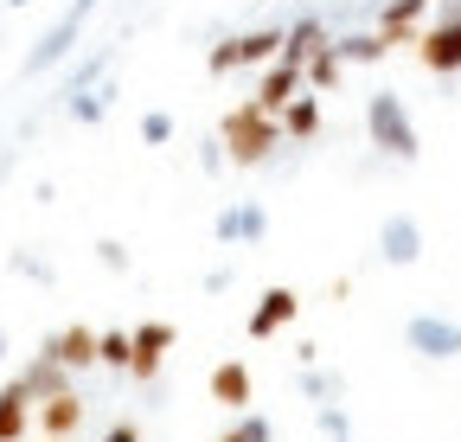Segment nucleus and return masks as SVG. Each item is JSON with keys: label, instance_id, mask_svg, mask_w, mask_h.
<instances>
[{"label": "nucleus", "instance_id": "1", "mask_svg": "<svg viewBox=\"0 0 461 442\" xmlns=\"http://www.w3.org/2000/svg\"><path fill=\"white\" fill-rule=\"evenodd\" d=\"M218 141H224V160H238V167H257V160L282 141V122L269 116V109L250 96V103H238L224 116V129H218Z\"/></svg>", "mask_w": 461, "mask_h": 442}, {"label": "nucleus", "instance_id": "2", "mask_svg": "<svg viewBox=\"0 0 461 442\" xmlns=\"http://www.w3.org/2000/svg\"><path fill=\"white\" fill-rule=\"evenodd\" d=\"M366 135H372V148H384L391 160H417V154H423L417 122L403 116L397 90H372V96H366Z\"/></svg>", "mask_w": 461, "mask_h": 442}, {"label": "nucleus", "instance_id": "3", "mask_svg": "<svg viewBox=\"0 0 461 442\" xmlns=\"http://www.w3.org/2000/svg\"><path fill=\"white\" fill-rule=\"evenodd\" d=\"M269 59H282V32L276 26H263V32H238V39H224V45H212V77H224V71H238V65H269Z\"/></svg>", "mask_w": 461, "mask_h": 442}, {"label": "nucleus", "instance_id": "4", "mask_svg": "<svg viewBox=\"0 0 461 442\" xmlns=\"http://www.w3.org/2000/svg\"><path fill=\"white\" fill-rule=\"evenodd\" d=\"M403 340L423 359H461V320H442V314H411L403 320Z\"/></svg>", "mask_w": 461, "mask_h": 442}, {"label": "nucleus", "instance_id": "5", "mask_svg": "<svg viewBox=\"0 0 461 442\" xmlns=\"http://www.w3.org/2000/svg\"><path fill=\"white\" fill-rule=\"evenodd\" d=\"M77 39H84V20H77V14H58V20L39 32V45L26 51V77H39V71H51V65H65L71 51H77Z\"/></svg>", "mask_w": 461, "mask_h": 442}, {"label": "nucleus", "instance_id": "6", "mask_svg": "<svg viewBox=\"0 0 461 442\" xmlns=\"http://www.w3.org/2000/svg\"><path fill=\"white\" fill-rule=\"evenodd\" d=\"M417 59H423L436 77H455V71H461V20H436V26L417 39Z\"/></svg>", "mask_w": 461, "mask_h": 442}, {"label": "nucleus", "instance_id": "7", "mask_svg": "<svg viewBox=\"0 0 461 442\" xmlns=\"http://www.w3.org/2000/svg\"><path fill=\"white\" fill-rule=\"evenodd\" d=\"M378 257H384V263H397V269L423 257V225H417L411 212H391L384 225H378Z\"/></svg>", "mask_w": 461, "mask_h": 442}, {"label": "nucleus", "instance_id": "8", "mask_svg": "<svg viewBox=\"0 0 461 442\" xmlns=\"http://www.w3.org/2000/svg\"><path fill=\"white\" fill-rule=\"evenodd\" d=\"M212 231H218V244H263V238H269V212H263L257 199H244V205H224Z\"/></svg>", "mask_w": 461, "mask_h": 442}, {"label": "nucleus", "instance_id": "9", "mask_svg": "<svg viewBox=\"0 0 461 442\" xmlns=\"http://www.w3.org/2000/svg\"><path fill=\"white\" fill-rule=\"evenodd\" d=\"M295 308H302V295H295V289H263V302H257V308H250V320H244V334H250V340L282 334V327L295 320Z\"/></svg>", "mask_w": 461, "mask_h": 442}, {"label": "nucleus", "instance_id": "10", "mask_svg": "<svg viewBox=\"0 0 461 442\" xmlns=\"http://www.w3.org/2000/svg\"><path fill=\"white\" fill-rule=\"evenodd\" d=\"M129 340H135L129 372H135V378H154V372H160V359H167V347H173V327H167V320H141Z\"/></svg>", "mask_w": 461, "mask_h": 442}, {"label": "nucleus", "instance_id": "11", "mask_svg": "<svg viewBox=\"0 0 461 442\" xmlns=\"http://www.w3.org/2000/svg\"><path fill=\"white\" fill-rule=\"evenodd\" d=\"M77 423H84V398L71 392V384H65V392H51V398H39V429H45L51 442H65Z\"/></svg>", "mask_w": 461, "mask_h": 442}, {"label": "nucleus", "instance_id": "12", "mask_svg": "<svg viewBox=\"0 0 461 442\" xmlns=\"http://www.w3.org/2000/svg\"><path fill=\"white\" fill-rule=\"evenodd\" d=\"M302 90V65L295 59H269V71H263V84H257V103L269 109V116H282V103Z\"/></svg>", "mask_w": 461, "mask_h": 442}, {"label": "nucleus", "instance_id": "13", "mask_svg": "<svg viewBox=\"0 0 461 442\" xmlns=\"http://www.w3.org/2000/svg\"><path fill=\"white\" fill-rule=\"evenodd\" d=\"M423 7H429V0H384V7H378V32H384L391 45H417Z\"/></svg>", "mask_w": 461, "mask_h": 442}, {"label": "nucleus", "instance_id": "14", "mask_svg": "<svg viewBox=\"0 0 461 442\" xmlns=\"http://www.w3.org/2000/svg\"><path fill=\"white\" fill-rule=\"evenodd\" d=\"M45 353H51L58 365H71V372H77V365H96V334L77 320V327H65V334H51Z\"/></svg>", "mask_w": 461, "mask_h": 442}, {"label": "nucleus", "instance_id": "15", "mask_svg": "<svg viewBox=\"0 0 461 442\" xmlns=\"http://www.w3.org/2000/svg\"><path fill=\"white\" fill-rule=\"evenodd\" d=\"M250 392H257V384H250V365H244V359H224V365L212 372V398H218L224 410H244Z\"/></svg>", "mask_w": 461, "mask_h": 442}, {"label": "nucleus", "instance_id": "16", "mask_svg": "<svg viewBox=\"0 0 461 442\" xmlns=\"http://www.w3.org/2000/svg\"><path fill=\"white\" fill-rule=\"evenodd\" d=\"M26 423H32V392L14 378L7 392H0V442H26Z\"/></svg>", "mask_w": 461, "mask_h": 442}, {"label": "nucleus", "instance_id": "17", "mask_svg": "<svg viewBox=\"0 0 461 442\" xmlns=\"http://www.w3.org/2000/svg\"><path fill=\"white\" fill-rule=\"evenodd\" d=\"M321 45H327V26H321V20L308 14V20H295V26L282 32V59H295V65H308V59H314Z\"/></svg>", "mask_w": 461, "mask_h": 442}, {"label": "nucleus", "instance_id": "18", "mask_svg": "<svg viewBox=\"0 0 461 442\" xmlns=\"http://www.w3.org/2000/svg\"><path fill=\"white\" fill-rule=\"evenodd\" d=\"M333 51H339V65H378L391 51V39L384 32H346V39H333Z\"/></svg>", "mask_w": 461, "mask_h": 442}, {"label": "nucleus", "instance_id": "19", "mask_svg": "<svg viewBox=\"0 0 461 442\" xmlns=\"http://www.w3.org/2000/svg\"><path fill=\"white\" fill-rule=\"evenodd\" d=\"M65 372H71V365H58L51 353H39V359L20 372V384H26V392H32V404H39V398H51V392H65Z\"/></svg>", "mask_w": 461, "mask_h": 442}, {"label": "nucleus", "instance_id": "20", "mask_svg": "<svg viewBox=\"0 0 461 442\" xmlns=\"http://www.w3.org/2000/svg\"><path fill=\"white\" fill-rule=\"evenodd\" d=\"M314 129H321V103L295 90V96H288V103H282V135H295V141H308Z\"/></svg>", "mask_w": 461, "mask_h": 442}, {"label": "nucleus", "instance_id": "21", "mask_svg": "<svg viewBox=\"0 0 461 442\" xmlns=\"http://www.w3.org/2000/svg\"><path fill=\"white\" fill-rule=\"evenodd\" d=\"M109 103H115V84H90V90H77L65 109H71V122H103Z\"/></svg>", "mask_w": 461, "mask_h": 442}, {"label": "nucleus", "instance_id": "22", "mask_svg": "<svg viewBox=\"0 0 461 442\" xmlns=\"http://www.w3.org/2000/svg\"><path fill=\"white\" fill-rule=\"evenodd\" d=\"M109 59H115V51H109V45H103V51H90V59H84V65H77V71L65 77V90H58V96H65V103H71L77 90H90V84H103V71H109Z\"/></svg>", "mask_w": 461, "mask_h": 442}, {"label": "nucleus", "instance_id": "23", "mask_svg": "<svg viewBox=\"0 0 461 442\" xmlns=\"http://www.w3.org/2000/svg\"><path fill=\"white\" fill-rule=\"evenodd\" d=\"M302 84H314V90H333V84H339V51H333V39L302 65Z\"/></svg>", "mask_w": 461, "mask_h": 442}, {"label": "nucleus", "instance_id": "24", "mask_svg": "<svg viewBox=\"0 0 461 442\" xmlns=\"http://www.w3.org/2000/svg\"><path fill=\"white\" fill-rule=\"evenodd\" d=\"M129 359H135L129 334H96V365H129Z\"/></svg>", "mask_w": 461, "mask_h": 442}, {"label": "nucleus", "instance_id": "25", "mask_svg": "<svg viewBox=\"0 0 461 442\" xmlns=\"http://www.w3.org/2000/svg\"><path fill=\"white\" fill-rule=\"evenodd\" d=\"M141 141L148 148H167L173 141V116H167V109H148V116H141Z\"/></svg>", "mask_w": 461, "mask_h": 442}, {"label": "nucleus", "instance_id": "26", "mask_svg": "<svg viewBox=\"0 0 461 442\" xmlns=\"http://www.w3.org/2000/svg\"><path fill=\"white\" fill-rule=\"evenodd\" d=\"M238 436H244V442H276V429H269V417H257V410H250V417L238 423Z\"/></svg>", "mask_w": 461, "mask_h": 442}, {"label": "nucleus", "instance_id": "27", "mask_svg": "<svg viewBox=\"0 0 461 442\" xmlns=\"http://www.w3.org/2000/svg\"><path fill=\"white\" fill-rule=\"evenodd\" d=\"M302 392H308V398H321V404H327V398H333V392H339V378H327V372H308V378H302Z\"/></svg>", "mask_w": 461, "mask_h": 442}, {"label": "nucleus", "instance_id": "28", "mask_svg": "<svg viewBox=\"0 0 461 442\" xmlns=\"http://www.w3.org/2000/svg\"><path fill=\"white\" fill-rule=\"evenodd\" d=\"M96 257H103L109 269H129V250H122V244H115V238H103V244H96Z\"/></svg>", "mask_w": 461, "mask_h": 442}, {"label": "nucleus", "instance_id": "29", "mask_svg": "<svg viewBox=\"0 0 461 442\" xmlns=\"http://www.w3.org/2000/svg\"><path fill=\"white\" fill-rule=\"evenodd\" d=\"M103 442H141V429H135V423H115V429H109Z\"/></svg>", "mask_w": 461, "mask_h": 442}, {"label": "nucleus", "instance_id": "30", "mask_svg": "<svg viewBox=\"0 0 461 442\" xmlns=\"http://www.w3.org/2000/svg\"><path fill=\"white\" fill-rule=\"evenodd\" d=\"M96 7H103V0H71V7H65V14H77V20L90 26V14H96Z\"/></svg>", "mask_w": 461, "mask_h": 442}, {"label": "nucleus", "instance_id": "31", "mask_svg": "<svg viewBox=\"0 0 461 442\" xmlns=\"http://www.w3.org/2000/svg\"><path fill=\"white\" fill-rule=\"evenodd\" d=\"M0 359H7V334H0Z\"/></svg>", "mask_w": 461, "mask_h": 442}, {"label": "nucleus", "instance_id": "32", "mask_svg": "<svg viewBox=\"0 0 461 442\" xmlns=\"http://www.w3.org/2000/svg\"><path fill=\"white\" fill-rule=\"evenodd\" d=\"M224 442H244V436H238V429H230V436H224Z\"/></svg>", "mask_w": 461, "mask_h": 442}, {"label": "nucleus", "instance_id": "33", "mask_svg": "<svg viewBox=\"0 0 461 442\" xmlns=\"http://www.w3.org/2000/svg\"><path fill=\"white\" fill-rule=\"evenodd\" d=\"M7 7H26V0H7Z\"/></svg>", "mask_w": 461, "mask_h": 442}, {"label": "nucleus", "instance_id": "34", "mask_svg": "<svg viewBox=\"0 0 461 442\" xmlns=\"http://www.w3.org/2000/svg\"><path fill=\"white\" fill-rule=\"evenodd\" d=\"M45 442H51V436H45Z\"/></svg>", "mask_w": 461, "mask_h": 442}]
</instances>
